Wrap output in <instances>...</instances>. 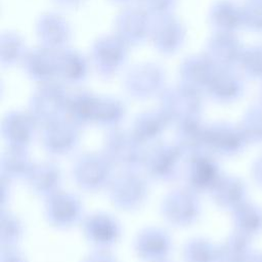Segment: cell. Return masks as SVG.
Here are the masks:
<instances>
[{"instance_id": "obj_17", "label": "cell", "mask_w": 262, "mask_h": 262, "mask_svg": "<svg viewBox=\"0 0 262 262\" xmlns=\"http://www.w3.org/2000/svg\"><path fill=\"white\" fill-rule=\"evenodd\" d=\"M112 2H114V3H117V4H124V5H131V3L132 2H135L136 3V1L137 0H111Z\"/></svg>"}, {"instance_id": "obj_1", "label": "cell", "mask_w": 262, "mask_h": 262, "mask_svg": "<svg viewBox=\"0 0 262 262\" xmlns=\"http://www.w3.org/2000/svg\"><path fill=\"white\" fill-rule=\"evenodd\" d=\"M130 46L115 33L98 37L90 47L89 60L102 77H112L127 63Z\"/></svg>"}, {"instance_id": "obj_5", "label": "cell", "mask_w": 262, "mask_h": 262, "mask_svg": "<svg viewBox=\"0 0 262 262\" xmlns=\"http://www.w3.org/2000/svg\"><path fill=\"white\" fill-rule=\"evenodd\" d=\"M35 31L40 45L55 51L69 47L73 36L70 23L61 14L52 11L38 17Z\"/></svg>"}, {"instance_id": "obj_10", "label": "cell", "mask_w": 262, "mask_h": 262, "mask_svg": "<svg viewBox=\"0 0 262 262\" xmlns=\"http://www.w3.org/2000/svg\"><path fill=\"white\" fill-rule=\"evenodd\" d=\"M90 60L79 50L67 47L58 51L57 77L67 83H79L88 74Z\"/></svg>"}, {"instance_id": "obj_14", "label": "cell", "mask_w": 262, "mask_h": 262, "mask_svg": "<svg viewBox=\"0 0 262 262\" xmlns=\"http://www.w3.org/2000/svg\"><path fill=\"white\" fill-rule=\"evenodd\" d=\"M242 8L244 28L262 34V0H246Z\"/></svg>"}, {"instance_id": "obj_16", "label": "cell", "mask_w": 262, "mask_h": 262, "mask_svg": "<svg viewBox=\"0 0 262 262\" xmlns=\"http://www.w3.org/2000/svg\"><path fill=\"white\" fill-rule=\"evenodd\" d=\"M55 4H57L60 7L68 8V9H74L80 7L86 0H51Z\"/></svg>"}, {"instance_id": "obj_7", "label": "cell", "mask_w": 262, "mask_h": 262, "mask_svg": "<svg viewBox=\"0 0 262 262\" xmlns=\"http://www.w3.org/2000/svg\"><path fill=\"white\" fill-rule=\"evenodd\" d=\"M57 57L58 51L39 45L28 49L20 64L33 80L49 83L57 77Z\"/></svg>"}, {"instance_id": "obj_2", "label": "cell", "mask_w": 262, "mask_h": 262, "mask_svg": "<svg viewBox=\"0 0 262 262\" xmlns=\"http://www.w3.org/2000/svg\"><path fill=\"white\" fill-rule=\"evenodd\" d=\"M154 17L137 4L127 5L116 16L114 33L126 44L137 46L149 40Z\"/></svg>"}, {"instance_id": "obj_9", "label": "cell", "mask_w": 262, "mask_h": 262, "mask_svg": "<svg viewBox=\"0 0 262 262\" xmlns=\"http://www.w3.org/2000/svg\"><path fill=\"white\" fill-rule=\"evenodd\" d=\"M208 20L214 32L236 33L244 28L242 5L232 0H216L209 8Z\"/></svg>"}, {"instance_id": "obj_6", "label": "cell", "mask_w": 262, "mask_h": 262, "mask_svg": "<svg viewBox=\"0 0 262 262\" xmlns=\"http://www.w3.org/2000/svg\"><path fill=\"white\" fill-rule=\"evenodd\" d=\"M165 77V71L160 64L144 61L128 69L124 83L135 94H150L163 86Z\"/></svg>"}, {"instance_id": "obj_13", "label": "cell", "mask_w": 262, "mask_h": 262, "mask_svg": "<svg viewBox=\"0 0 262 262\" xmlns=\"http://www.w3.org/2000/svg\"><path fill=\"white\" fill-rule=\"evenodd\" d=\"M238 68L246 77L262 80V44L245 47Z\"/></svg>"}, {"instance_id": "obj_11", "label": "cell", "mask_w": 262, "mask_h": 262, "mask_svg": "<svg viewBox=\"0 0 262 262\" xmlns=\"http://www.w3.org/2000/svg\"><path fill=\"white\" fill-rule=\"evenodd\" d=\"M236 69H217L207 86L209 93L220 100L237 98L244 90V81Z\"/></svg>"}, {"instance_id": "obj_12", "label": "cell", "mask_w": 262, "mask_h": 262, "mask_svg": "<svg viewBox=\"0 0 262 262\" xmlns=\"http://www.w3.org/2000/svg\"><path fill=\"white\" fill-rule=\"evenodd\" d=\"M28 47L24 39L15 32L6 31L0 37V62L2 67H12L21 63Z\"/></svg>"}, {"instance_id": "obj_8", "label": "cell", "mask_w": 262, "mask_h": 262, "mask_svg": "<svg viewBox=\"0 0 262 262\" xmlns=\"http://www.w3.org/2000/svg\"><path fill=\"white\" fill-rule=\"evenodd\" d=\"M217 69L205 52L186 56L178 68L182 84L194 89L207 88Z\"/></svg>"}, {"instance_id": "obj_15", "label": "cell", "mask_w": 262, "mask_h": 262, "mask_svg": "<svg viewBox=\"0 0 262 262\" xmlns=\"http://www.w3.org/2000/svg\"><path fill=\"white\" fill-rule=\"evenodd\" d=\"M177 0H137L136 4L154 18L172 14Z\"/></svg>"}, {"instance_id": "obj_4", "label": "cell", "mask_w": 262, "mask_h": 262, "mask_svg": "<svg viewBox=\"0 0 262 262\" xmlns=\"http://www.w3.org/2000/svg\"><path fill=\"white\" fill-rule=\"evenodd\" d=\"M185 38V26L174 13L154 18L149 40L154 48L161 54L176 53L183 46Z\"/></svg>"}, {"instance_id": "obj_3", "label": "cell", "mask_w": 262, "mask_h": 262, "mask_svg": "<svg viewBox=\"0 0 262 262\" xmlns=\"http://www.w3.org/2000/svg\"><path fill=\"white\" fill-rule=\"evenodd\" d=\"M245 46L236 33L213 32L205 45V54L218 69H236Z\"/></svg>"}]
</instances>
